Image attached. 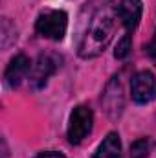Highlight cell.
Segmentation results:
<instances>
[{"instance_id":"3957f363","label":"cell","mask_w":156,"mask_h":158,"mask_svg":"<svg viewBox=\"0 0 156 158\" xmlns=\"http://www.w3.org/2000/svg\"><path fill=\"white\" fill-rule=\"evenodd\" d=\"M94 123V112L86 105H77L70 116V125H68V142L72 145H79L92 131Z\"/></svg>"},{"instance_id":"8992f818","label":"cell","mask_w":156,"mask_h":158,"mask_svg":"<svg viewBox=\"0 0 156 158\" xmlns=\"http://www.w3.org/2000/svg\"><path fill=\"white\" fill-rule=\"evenodd\" d=\"M30 72H31V61L28 59V55L18 53L9 61V64H7V68L4 72V83L9 88H17L30 76Z\"/></svg>"},{"instance_id":"9c48e42d","label":"cell","mask_w":156,"mask_h":158,"mask_svg":"<svg viewBox=\"0 0 156 158\" xmlns=\"http://www.w3.org/2000/svg\"><path fill=\"white\" fill-rule=\"evenodd\" d=\"M94 158H121V140L117 132H109L96 149Z\"/></svg>"},{"instance_id":"ba28073f","label":"cell","mask_w":156,"mask_h":158,"mask_svg":"<svg viewBox=\"0 0 156 158\" xmlns=\"http://www.w3.org/2000/svg\"><path fill=\"white\" fill-rule=\"evenodd\" d=\"M103 105H105V112L110 118H117L123 110V88L117 77H112V81L107 85L105 94L101 98Z\"/></svg>"},{"instance_id":"7c38bea8","label":"cell","mask_w":156,"mask_h":158,"mask_svg":"<svg viewBox=\"0 0 156 158\" xmlns=\"http://www.w3.org/2000/svg\"><path fill=\"white\" fill-rule=\"evenodd\" d=\"M145 50H147V55H149V57L156 63V31H154V37L151 39V42L145 46Z\"/></svg>"},{"instance_id":"4fadbf2b","label":"cell","mask_w":156,"mask_h":158,"mask_svg":"<svg viewBox=\"0 0 156 158\" xmlns=\"http://www.w3.org/2000/svg\"><path fill=\"white\" fill-rule=\"evenodd\" d=\"M35 158H66L63 153H57V151H46V153H39Z\"/></svg>"},{"instance_id":"277c9868","label":"cell","mask_w":156,"mask_h":158,"mask_svg":"<svg viewBox=\"0 0 156 158\" xmlns=\"http://www.w3.org/2000/svg\"><path fill=\"white\" fill-rule=\"evenodd\" d=\"M59 66H61V57L57 53H42V55H39L35 64L31 66V72H30L31 88H35V90L42 88L48 83V79L57 72Z\"/></svg>"},{"instance_id":"30bf717a","label":"cell","mask_w":156,"mask_h":158,"mask_svg":"<svg viewBox=\"0 0 156 158\" xmlns=\"http://www.w3.org/2000/svg\"><path fill=\"white\" fill-rule=\"evenodd\" d=\"M151 140L149 138H140L130 145V158H147L151 153Z\"/></svg>"},{"instance_id":"7a4b0ae2","label":"cell","mask_w":156,"mask_h":158,"mask_svg":"<svg viewBox=\"0 0 156 158\" xmlns=\"http://www.w3.org/2000/svg\"><path fill=\"white\" fill-rule=\"evenodd\" d=\"M66 28H68V15L61 9H46L35 20L37 33L50 40H63Z\"/></svg>"},{"instance_id":"6da1fadb","label":"cell","mask_w":156,"mask_h":158,"mask_svg":"<svg viewBox=\"0 0 156 158\" xmlns=\"http://www.w3.org/2000/svg\"><path fill=\"white\" fill-rule=\"evenodd\" d=\"M117 20V11L116 7L105 6L101 7L92 19L90 24L83 35V39L79 42L77 53L83 59H94L97 55H101L107 46L110 44V40L116 33V22Z\"/></svg>"},{"instance_id":"5b68a950","label":"cell","mask_w":156,"mask_h":158,"mask_svg":"<svg viewBox=\"0 0 156 158\" xmlns=\"http://www.w3.org/2000/svg\"><path fill=\"white\" fill-rule=\"evenodd\" d=\"M130 94L132 99L140 105L151 103L153 99H156V76L149 70L138 72L130 81Z\"/></svg>"},{"instance_id":"8fae6325","label":"cell","mask_w":156,"mask_h":158,"mask_svg":"<svg viewBox=\"0 0 156 158\" xmlns=\"http://www.w3.org/2000/svg\"><path fill=\"white\" fill-rule=\"evenodd\" d=\"M130 48H132V42H130V33L127 31L121 40L116 44V50H114V57L116 59H125L129 53H130Z\"/></svg>"},{"instance_id":"52a82bcc","label":"cell","mask_w":156,"mask_h":158,"mask_svg":"<svg viewBox=\"0 0 156 158\" xmlns=\"http://www.w3.org/2000/svg\"><path fill=\"white\" fill-rule=\"evenodd\" d=\"M116 11H117V19L121 20V24L130 33L142 19L143 4H142V0H119V4L116 6Z\"/></svg>"}]
</instances>
